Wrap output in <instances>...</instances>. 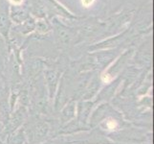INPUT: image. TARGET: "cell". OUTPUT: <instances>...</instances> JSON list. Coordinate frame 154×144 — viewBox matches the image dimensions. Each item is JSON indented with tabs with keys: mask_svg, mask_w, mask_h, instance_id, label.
<instances>
[{
	"mask_svg": "<svg viewBox=\"0 0 154 144\" xmlns=\"http://www.w3.org/2000/svg\"><path fill=\"white\" fill-rule=\"evenodd\" d=\"M94 2H95V0H82V4L86 8L92 6V5L94 4Z\"/></svg>",
	"mask_w": 154,
	"mask_h": 144,
	"instance_id": "obj_1",
	"label": "cell"
},
{
	"mask_svg": "<svg viewBox=\"0 0 154 144\" xmlns=\"http://www.w3.org/2000/svg\"><path fill=\"white\" fill-rule=\"evenodd\" d=\"M10 2L13 3L14 5H20V4H22L23 0H10Z\"/></svg>",
	"mask_w": 154,
	"mask_h": 144,
	"instance_id": "obj_2",
	"label": "cell"
}]
</instances>
